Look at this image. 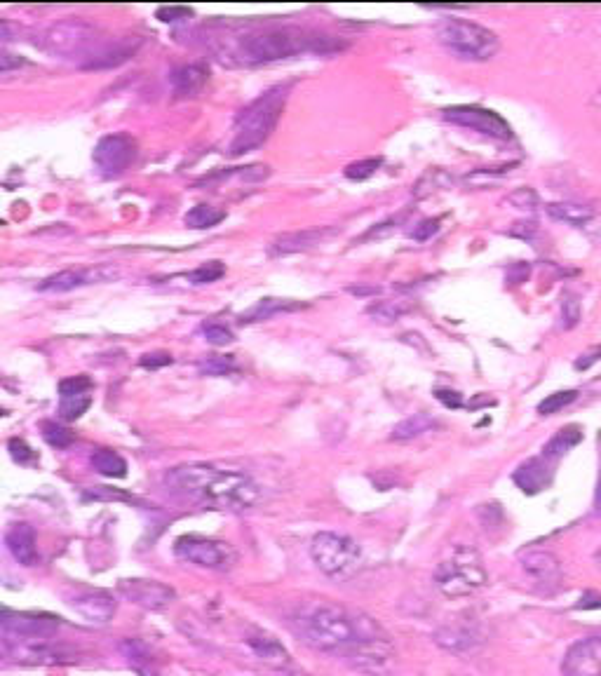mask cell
<instances>
[{"label": "cell", "instance_id": "cell-1", "mask_svg": "<svg viewBox=\"0 0 601 676\" xmlns=\"http://www.w3.org/2000/svg\"><path fill=\"white\" fill-rule=\"evenodd\" d=\"M296 637L317 651L339 655L348 667L367 676H388L395 651L388 634L369 615L332 601H308L289 615Z\"/></svg>", "mask_w": 601, "mask_h": 676}, {"label": "cell", "instance_id": "cell-2", "mask_svg": "<svg viewBox=\"0 0 601 676\" xmlns=\"http://www.w3.org/2000/svg\"><path fill=\"white\" fill-rule=\"evenodd\" d=\"M167 491L219 510H247L259 500V486L245 472L224 470L207 463H188L167 470Z\"/></svg>", "mask_w": 601, "mask_h": 676}, {"label": "cell", "instance_id": "cell-3", "mask_svg": "<svg viewBox=\"0 0 601 676\" xmlns=\"http://www.w3.org/2000/svg\"><path fill=\"white\" fill-rule=\"evenodd\" d=\"M341 47H346V43L334 40L327 33L299 29V26H273V29H263L240 38L233 57L238 59V64L261 66L299 57V54H332Z\"/></svg>", "mask_w": 601, "mask_h": 676}, {"label": "cell", "instance_id": "cell-4", "mask_svg": "<svg viewBox=\"0 0 601 676\" xmlns=\"http://www.w3.org/2000/svg\"><path fill=\"white\" fill-rule=\"evenodd\" d=\"M289 97V85L270 87L266 94H261L259 99H254L252 104L245 106L240 111V116L235 118V134L231 141L233 158L252 153L256 148L266 144L270 134L278 127V120L282 116V108Z\"/></svg>", "mask_w": 601, "mask_h": 676}, {"label": "cell", "instance_id": "cell-5", "mask_svg": "<svg viewBox=\"0 0 601 676\" xmlns=\"http://www.w3.org/2000/svg\"><path fill=\"white\" fill-rule=\"evenodd\" d=\"M437 40L454 52L458 59H468V62H489L496 57L501 40L494 31L486 26H479L468 19L447 17L437 24Z\"/></svg>", "mask_w": 601, "mask_h": 676}, {"label": "cell", "instance_id": "cell-6", "mask_svg": "<svg viewBox=\"0 0 601 676\" xmlns=\"http://www.w3.org/2000/svg\"><path fill=\"white\" fill-rule=\"evenodd\" d=\"M489 583L482 557L472 547H456L435 569V585L444 597H470Z\"/></svg>", "mask_w": 601, "mask_h": 676}, {"label": "cell", "instance_id": "cell-7", "mask_svg": "<svg viewBox=\"0 0 601 676\" xmlns=\"http://www.w3.org/2000/svg\"><path fill=\"white\" fill-rule=\"evenodd\" d=\"M310 557L324 576L341 580L357 571L362 561V550L353 538L343 536V533L322 531L310 543Z\"/></svg>", "mask_w": 601, "mask_h": 676}, {"label": "cell", "instance_id": "cell-8", "mask_svg": "<svg viewBox=\"0 0 601 676\" xmlns=\"http://www.w3.org/2000/svg\"><path fill=\"white\" fill-rule=\"evenodd\" d=\"M99 43V31L92 24L83 22V19L69 17L62 22L52 24L50 29L43 33L40 45L45 52L57 54V57H78V54H87L94 45Z\"/></svg>", "mask_w": 601, "mask_h": 676}, {"label": "cell", "instance_id": "cell-9", "mask_svg": "<svg viewBox=\"0 0 601 676\" xmlns=\"http://www.w3.org/2000/svg\"><path fill=\"white\" fill-rule=\"evenodd\" d=\"M179 559L212 571H228L235 564V552L228 543L202 536H181L174 545Z\"/></svg>", "mask_w": 601, "mask_h": 676}, {"label": "cell", "instance_id": "cell-10", "mask_svg": "<svg viewBox=\"0 0 601 676\" xmlns=\"http://www.w3.org/2000/svg\"><path fill=\"white\" fill-rule=\"evenodd\" d=\"M137 158V141L130 134H108L94 148V165L104 177H120Z\"/></svg>", "mask_w": 601, "mask_h": 676}, {"label": "cell", "instance_id": "cell-11", "mask_svg": "<svg viewBox=\"0 0 601 676\" xmlns=\"http://www.w3.org/2000/svg\"><path fill=\"white\" fill-rule=\"evenodd\" d=\"M120 273L113 266H90V268H66L59 270L50 277H45L38 285V292H73V289L90 287V285H104V282H113Z\"/></svg>", "mask_w": 601, "mask_h": 676}, {"label": "cell", "instance_id": "cell-12", "mask_svg": "<svg viewBox=\"0 0 601 676\" xmlns=\"http://www.w3.org/2000/svg\"><path fill=\"white\" fill-rule=\"evenodd\" d=\"M5 653L22 662H40V665H54V662H71L73 653L64 646H54L52 637L24 639L5 634Z\"/></svg>", "mask_w": 601, "mask_h": 676}, {"label": "cell", "instance_id": "cell-13", "mask_svg": "<svg viewBox=\"0 0 601 676\" xmlns=\"http://www.w3.org/2000/svg\"><path fill=\"white\" fill-rule=\"evenodd\" d=\"M442 113H444V120H449V123L461 125V127H470V130L482 132V134H486V137H494V139H510L512 137L510 125L505 123V120L498 116V113L486 111V108L451 106V108H444Z\"/></svg>", "mask_w": 601, "mask_h": 676}, {"label": "cell", "instance_id": "cell-14", "mask_svg": "<svg viewBox=\"0 0 601 676\" xmlns=\"http://www.w3.org/2000/svg\"><path fill=\"white\" fill-rule=\"evenodd\" d=\"M0 625L3 632L10 637H24V639H38V637H54L59 630V618L43 613H15L5 608L0 615Z\"/></svg>", "mask_w": 601, "mask_h": 676}, {"label": "cell", "instance_id": "cell-15", "mask_svg": "<svg viewBox=\"0 0 601 676\" xmlns=\"http://www.w3.org/2000/svg\"><path fill=\"white\" fill-rule=\"evenodd\" d=\"M562 676H601V637L573 644L564 655Z\"/></svg>", "mask_w": 601, "mask_h": 676}, {"label": "cell", "instance_id": "cell-16", "mask_svg": "<svg viewBox=\"0 0 601 676\" xmlns=\"http://www.w3.org/2000/svg\"><path fill=\"white\" fill-rule=\"evenodd\" d=\"M120 592L125 594V599H130L132 604H137L141 608H148V611H160V608L170 606L174 597L172 587L158 583V580H125L120 583Z\"/></svg>", "mask_w": 601, "mask_h": 676}, {"label": "cell", "instance_id": "cell-17", "mask_svg": "<svg viewBox=\"0 0 601 676\" xmlns=\"http://www.w3.org/2000/svg\"><path fill=\"white\" fill-rule=\"evenodd\" d=\"M71 606L76 608L83 618L90 620V623H99V625L113 620V615H116L118 611V601L113 599L108 592H101V590L76 592L71 597Z\"/></svg>", "mask_w": 601, "mask_h": 676}, {"label": "cell", "instance_id": "cell-18", "mask_svg": "<svg viewBox=\"0 0 601 676\" xmlns=\"http://www.w3.org/2000/svg\"><path fill=\"white\" fill-rule=\"evenodd\" d=\"M334 228H317V231H299V233H285L280 238L270 242L268 254L270 256H287L296 252H306V249L320 245L329 235H334Z\"/></svg>", "mask_w": 601, "mask_h": 676}, {"label": "cell", "instance_id": "cell-19", "mask_svg": "<svg viewBox=\"0 0 601 676\" xmlns=\"http://www.w3.org/2000/svg\"><path fill=\"white\" fill-rule=\"evenodd\" d=\"M522 564H524V571L540 585L557 587L559 583H562V566H559V559L552 552H545V550L529 552L522 559Z\"/></svg>", "mask_w": 601, "mask_h": 676}, {"label": "cell", "instance_id": "cell-20", "mask_svg": "<svg viewBox=\"0 0 601 676\" xmlns=\"http://www.w3.org/2000/svg\"><path fill=\"white\" fill-rule=\"evenodd\" d=\"M5 545L12 557H15L22 566H36L38 564V547H36V533L29 524H12L8 533H5Z\"/></svg>", "mask_w": 601, "mask_h": 676}, {"label": "cell", "instance_id": "cell-21", "mask_svg": "<svg viewBox=\"0 0 601 676\" xmlns=\"http://www.w3.org/2000/svg\"><path fill=\"white\" fill-rule=\"evenodd\" d=\"M545 212L555 221L569 223L580 231H592V226L597 223V212L587 205H578V202H550Z\"/></svg>", "mask_w": 601, "mask_h": 676}, {"label": "cell", "instance_id": "cell-22", "mask_svg": "<svg viewBox=\"0 0 601 676\" xmlns=\"http://www.w3.org/2000/svg\"><path fill=\"white\" fill-rule=\"evenodd\" d=\"M209 73L202 64H188V66H179V69L172 71L170 83L172 90L177 97H195V94L202 92V87L207 85Z\"/></svg>", "mask_w": 601, "mask_h": 676}, {"label": "cell", "instance_id": "cell-23", "mask_svg": "<svg viewBox=\"0 0 601 676\" xmlns=\"http://www.w3.org/2000/svg\"><path fill=\"white\" fill-rule=\"evenodd\" d=\"M139 47V40H123V43H118L116 47H104V50H99L94 57L87 62L83 69H113V66H120L127 59L132 57L134 52H137Z\"/></svg>", "mask_w": 601, "mask_h": 676}, {"label": "cell", "instance_id": "cell-24", "mask_svg": "<svg viewBox=\"0 0 601 676\" xmlns=\"http://www.w3.org/2000/svg\"><path fill=\"white\" fill-rule=\"evenodd\" d=\"M515 482L524 493H538L548 484V468L538 458H531L515 472Z\"/></svg>", "mask_w": 601, "mask_h": 676}, {"label": "cell", "instance_id": "cell-25", "mask_svg": "<svg viewBox=\"0 0 601 676\" xmlns=\"http://www.w3.org/2000/svg\"><path fill=\"white\" fill-rule=\"evenodd\" d=\"M435 428H437L435 418H430L428 414H414L395 425L393 439H397V442H409V439L421 437L425 432H432Z\"/></svg>", "mask_w": 601, "mask_h": 676}, {"label": "cell", "instance_id": "cell-26", "mask_svg": "<svg viewBox=\"0 0 601 676\" xmlns=\"http://www.w3.org/2000/svg\"><path fill=\"white\" fill-rule=\"evenodd\" d=\"M247 644L252 646V651L259 655L263 662H268V665H285V662L289 660L287 651L278 644V639L268 637V634H256V637H249Z\"/></svg>", "mask_w": 601, "mask_h": 676}, {"label": "cell", "instance_id": "cell-27", "mask_svg": "<svg viewBox=\"0 0 601 676\" xmlns=\"http://www.w3.org/2000/svg\"><path fill=\"white\" fill-rule=\"evenodd\" d=\"M92 468L99 475L111 477V479H123L127 475V461L116 451L111 449H99L92 454Z\"/></svg>", "mask_w": 601, "mask_h": 676}, {"label": "cell", "instance_id": "cell-28", "mask_svg": "<svg viewBox=\"0 0 601 676\" xmlns=\"http://www.w3.org/2000/svg\"><path fill=\"white\" fill-rule=\"evenodd\" d=\"M224 219H226L224 209L212 205H195L191 212L184 216V223L188 228H193V231H207V228L219 226Z\"/></svg>", "mask_w": 601, "mask_h": 676}, {"label": "cell", "instance_id": "cell-29", "mask_svg": "<svg viewBox=\"0 0 601 676\" xmlns=\"http://www.w3.org/2000/svg\"><path fill=\"white\" fill-rule=\"evenodd\" d=\"M580 439H583V430L578 428V425H569V428L559 430L555 437L550 439L548 446L543 449V456L545 458H559L566 451L573 449V446L580 444Z\"/></svg>", "mask_w": 601, "mask_h": 676}, {"label": "cell", "instance_id": "cell-30", "mask_svg": "<svg viewBox=\"0 0 601 676\" xmlns=\"http://www.w3.org/2000/svg\"><path fill=\"white\" fill-rule=\"evenodd\" d=\"M451 186H454V179H451L444 169H428L414 186V195L416 198H428V195L437 191H447Z\"/></svg>", "mask_w": 601, "mask_h": 676}, {"label": "cell", "instance_id": "cell-31", "mask_svg": "<svg viewBox=\"0 0 601 676\" xmlns=\"http://www.w3.org/2000/svg\"><path fill=\"white\" fill-rule=\"evenodd\" d=\"M411 310V303L407 301H378V303H371L367 308V315L374 317L376 322H393V320H400L404 313H409Z\"/></svg>", "mask_w": 601, "mask_h": 676}, {"label": "cell", "instance_id": "cell-32", "mask_svg": "<svg viewBox=\"0 0 601 676\" xmlns=\"http://www.w3.org/2000/svg\"><path fill=\"white\" fill-rule=\"evenodd\" d=\"M294 308H299V303H289V301H282V299H263L261 303H256V306L249 310L247 315H242V322L268 320L270 315L280 313V310H294Z\"/></svg>", "mask_w": 601, "mask_h": 676}, {"label": "cell", "instance_id": "cell-33", "mask_svg": "<svg viewBox=\"0 0 601 676\" xmlns=\"http://www.w3.org/2000/svg\"><path fill=\"white\" fill-rule=\"evenodd\" d=\"M226 275V266L221 261H209V263H202L200 268L191 270V273L186 275V280L191 282V285H212V282L221 280V277Z\"/></svg>", "mask_w": 601, "mask_h": 676}, {"label": "cell", "instance_id": "cell-34", "mask_svg": "<svg viewBox=\"0 0 601 676\" xmlns=\"http://www.w3.org/2000/svg\"><path fill=\"white\" fill-rule=\"evenodd\" d=\"M198 369H200V374H205V376H228L238 371V364H235L233 355H214V357H207V360H202L198 364Z\"/></svg>", "mask_w": 601, "mask_h": 676}, {"label": "cell", "instance_id": "cell-35", "mask_svg": "<svg viewBox=\"0 0 601 676\" xmlns=\"http://www.w3.org/2000/svg\"><path fill=\"white\" fill-rule=\"evenodd\" d=\"M90 407H92V397L87 395V392L85 395L62 397V402H59V416H62L64 421H78V418L83 416Z\"/></svg>", "mask_w": 601, "mask_h": 676}, {"label": "cell", "instance_id": "cell-36", "mask_svg": "<svg viewBox=\"0 0 601 676\" xmlns=\"http://www.w3.org/2000/svg\"><path fill=\"white\" fill-rule=\"evenodd\" d=\"M578 392L576 390H564V392H555V395H548L543 402L538 404V411L543 416H552L557 411H562L564 407H569L571 402H576Z\"/></svg>", "mask_w": 601, "mask_h": 676}, {"label": "cell", "instance_id": "cell-37", "mask_svg": "<svg viewBox=\"0 0 601 676\" xmlns=\"http://www.w3.org/2000/svg\"><path fill=\"white\" fill-rule=\"evenodd\" d=\"M43 437L47 444L54 446V449H66V446L73 442V432L66 430L64 425L52 423V421L43 423Z\"/></svg>", "mask_w": 601, "mask_h": 676}, {"label": "cell", "instance_id": "cell-38", "mask_svg": "<svg viewBox=\"0 0 601 676\" xmlns=\"http://www.w3.org/2000/svg\"><path fill=\"white\" fill-rule=\"evenodd\" d=\"M381 162H383L381 158H367V160L353 162V165L346 167V177L353 179V181H367L378 172Z\"/></svg>", "mask_w": 601, "mask_h": 676}, {"label": "cell", "instance_id": "cell-39", "mask_svg": "<svg viewBox=\"0 0 601 676\" xmlns=\"http://www.w3.org/2000/svg\"><path fill=\"white\" fill-rule=\"evenodd\" d=\"M512 207L519 209V212H529L533 214L538 209V195L536 191H531V188H517V191H512L508 195V200Z\"/></svg>", "mask_w": 601, "mask_h": 676}, {"label": "cell", "instance_id": "cell-40", "mask_svg": "<svg viewBox=\"0 0 601 676\" xmlns=\"http://www.w3.org/2000/svg\"><path fill=\"white\" fill-rule=\"evenodd\" d=\"M202 334H205L207 343H212V346H226V343H233L235 336L233 331L226 327V324H219V322H205L202 324Z\"/></svg>", "mask_w": 601, "mask_h": 676}, {"label": "cell", "instance_id": "cell-41", "mask_svg": "<svg viewBox=\"0 0 601 676\" xmlns=\"http://www.w3.org/2000/svg\"><path fill=\"white\" fill-rule=\"evenodd\" d=\"M92 388V378L80 374V376H71V378H64L62 383H59V395L62 397H73V395H85L87 390Z\"/></svg>", "mask_w": 601, "mask_h": 676}, {"label": "cell", "instance_id": "cell-42", "mask_svg": "<svg viewBox=\"0 0 601 676\" xmlns=\"http://www.w3.org/2000/svg\"><path fill=\"white\" fill-rule=\"evenodd\" d=\"M580 322V301L573 294L562 296V327L573 329Z\"/></svg>", "mask_w": 601, "mask_h": 676}, {"label": "cell", "instance_id": "cell-43", "mask_svg": "<svg viewBox=\"0 0 601 676\" xmlns=\"http://www.w3.org/2000/svg\"><path fill=\"white\" fill-rule=\"evenodd\" d=\"M155 17L165 24H174V22H184V19L193 17V10L186 8V5H162V8L155 10Z\"/></svg>", "mask_w": 601, "mask_h": 676}, {"label": "cell", "instance_id": "cell-44", "mask_svg": "<svg viewBox=\"0 0 601 676\" xmlns=\"http://www.w3.org/2000/svg\"><path fill=\"white\" fill-rule=\"evenodd\" d=\"M8 449H10V456L15 458L19 465H29V463L36 461V454H33V449L24 442V439H17V437L10 439Z\"/></svg>", "mask_w": 601, "mask_h": 676}, {"label": "cell", "instance_id": "cell-45", "mask_svg": "<svg viewBox=\"0 0 601 676\" xmlns=\"http://www.w3.org/2000/svg\"><path fill=\"white\" fill-rule=\"evenodd\" d=\"M437 231H440V219H425L418 223L414 231H411V238L418 242H425V240H430Z\"/></svg>", "mask_w": 601, "mask_h": 676}, {"label": "cell", "instance_id": "cell-46", "mask_svg": "<svg viewBox=\"0 0 601 676\" xmlns=\"http://www.w3.org/2000/svg\"><path fill=\"white\" fill-rule=\"evenodd\" d=\"M139 364L144 369H160V367H167V364H172V355L170 353H146L139 360Z\"/></svg>", "mask_w": 601, "mask_h": 676}, {"label": "cell", "instance_id": "cell-47", "mask_svg": "<svg viewBox=\"0 0 601 676\" xmlns=\"http://www.w3.org/2000/svg\"><path fill=\"white\" fill-rule=\"evenodd\" d=\"M599 360H601V346H594V348L587 350V353L580 355L573 367H576V371H587L592 367V364H597Z\"/></svg>", "mask_w": 601, "mask_h": 676}, {"label": "cell", "instance_id": "cell-48", "mask_svg": "<svg viewBox=\"0 0 601 676\" xmlns=\"http://www.w3.org/2000/svg\"><path fill=\"white\" fill-rule=\"evenodd\" d=\"M24 64H26V59L17 57V54H12L8 50L0 52V71L3 73H10L12 69H19V66H24Z\"/></svg>", "mask_w": 601, "mask_h": 676}, {"label": "cell", "instance_id": "cell-49", "mask_svg": "<svg viewBox=\"0 0 601 676\" xmlns=\"http://www.w3.org/2000/svg\"><path fill=\"white\" fill-rule=\"evenodd\" d=\"M437 400H440L442 404H447L449 409L463 407L461 395H458V392H451V390H437Z\"/></svg>", "mask_w": 601, "mask_h": 676}, {"label": "cell", "instance_id": "cell-50", "mask_svg": "<svg viewBox=\"0 0 601 676\" xmlns=\"http://www.w3.org/2000/svg\"><path fill=\"white\" fill-rule=\"evenodd\" d=\"M536 233V223H515V228H510V235H519V238H531Z\"/></svg>", "mask_w": 601, "mask_h": 676}, {"label": "cell", "instance_id": "cell-51", "mask_svg": "<svg viewBox=\"0 0 601 676\" xmlns=\"http://www.w3.org/2000/svg\"><path fill=\"white\" fill-rule=\"evenodd\" d=\"M592 111H594V118H597V123L601 127V90L594 94V99H592Z\"/></svg>", "mask_w": 601, "mask_h": 676}, {"label": "cell", "instance_id": "cell-52", "mask_svg": "<svg viewBox=\"0 0 601 676\" xmlns=\"http://www.w3.org/2000/svg\"><path fill=\"white\" fill-rule=\"evenodd\" d=\"M597 512L601 515V477H599V489H597Z\"/></svg>", "mask_w": 601, "mask_h": 676}, {"label": "cell", "instance_id": "cell-53", "mask_svg": "<svg viewBox=\"0 0 601 676\" xmlns=\"http://www.w3.org/2000/svg\"><path fill=\"white\" fill-rule=\"evenodd\" d=\"M597 561H599V566H601V550L597 552Z\"/></svg>", "mask_w": 601, "mask_h": 676}]
</instances>
